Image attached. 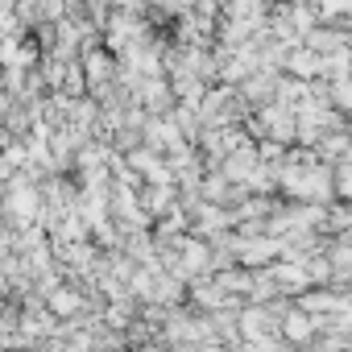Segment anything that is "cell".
<instances>
[{"instance_id":"6da1fadb","label":"cell","mask_w":352,"mask_h":352,"mask_svg":"<svg viewBox=\"0 0 352 352\" xmlns=\"http://www.w3.org/2000/svg\"><path fill=\"white\" fill-rule=\"evenodd\" d=\"M79 302H75V290H58L54 294V311H75Z\"/></svg>"}]
</instances>
